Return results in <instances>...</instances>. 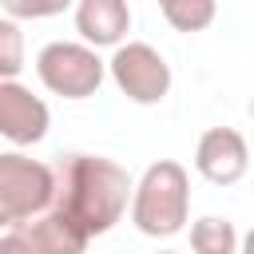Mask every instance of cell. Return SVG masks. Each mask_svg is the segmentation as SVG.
<instances>
[{
    "instance_id": "obj_1",
    "label": "cell",
    "mask_w": 254,
    "mask_h": 254,
    "mask_svg": "<svg viewBox=\"0 0 254 254\" xmlns=\"http://www.w3.org/2000/svg\"><path fill=\"white\" fill-rule=\"evenodd\" d=\"M135 179L107 155H67L56 167V210H64L87 238L107 234L131 210Z\"/></svg>"
},
{
    "instance_id": "obj_2",
    "label": "cell",
    "mask_w": 254,
    "mask_h": 254,
    "mask_svg": "<svg viewBox=\"0 0 254 254\" xmlns=\"http://www.w3.org/2000/svg\"><path fill=\"white\" fill-rule=\"evenodd\" d=\"M131 222L147 238H175L190 222V175L175 159H155L131 194Z\"/></svg>"
},
{
    "instance_id": "obj_3",
    "label": "cell",
    "mask_w": 254,
    "mask_h": 254,
    "mask_svg": "<svg viewBox=\"0 0 254 254\" xmlns=\"http://www.w3.org/2000/svg\"><path fill=\"white\" fill-rule=\"evenodd\" d=\"M56 206V171L24 151H0V230L32 222Z\"/></svg>"
},
{
    "instance_id": "obj_4",
    "label": "cell",
    "mask_w": 254,
    "mask_h": 254,
    "mask_svg": "<svg viewBox=\"0 0 254 254\" xmlns=\"http://www.w3.org/2000/svg\"><path fill=\"white\" fill-rule=\"evenodd\" d=\"M36 75L60 99H91L107 75V60L83 40H52L36 56Z\"/></svg>"
},
{
    "instance_id": "obj_5",
    "label": "cell",
    "mask_w": 254,
    "mask_h": 254,
    "mask_svg": "<svg viewBox=\"0 0 254 254\" xmlns=\"http://www.w3.org/2000/svg\"><path fill=\"white\" fill-rule=\"evenodd\" d=\"M107 75L139 107H155V103H163L171 95V64L163 60L159 48H151L143 40L119 44L111 52V60H107Z\"/></svg>"
},
{
    "instance_id": "obj_6",
    "label": "cell",
    "mask_w": 254,
    "mask_h": 254,
    "mask_svg": "<svg viewBox=\"0 0 254 254\" xmlns=\"http://www.w3.org/2000/svg\"><path fill=\"white\" fill-rule=\"evenodd\" d=\"M87 242L91 238L64 210L52 206L48 214L4 230L0 234V254H83Z\"/></svg>"
},
{
    "instance_id": "obj_7",
    "label": "cell",
    "mask_w": 254,
    "mask_h": 254,
    "mask_svg": "<svg viewBox=\"0 0 254 254\" xmlns=\"http://www.w3.org/2000/svg\"><path fill=\"white\" fill-rule=\"evenodd\" d=\"M52 127V111L32 87L20 79H0V139H8L16 151L40 143Z\"/></svg>"
},
{
    "instance_id": "obj_8",
    "label": "cell",
    "mask_w": 254,
    "mask_h": 254,
    "mask_svg": "<svg viewBox=\"0 0 254 254\" xmlns=\"http://www.w3.org/2000/svg\"><path fill=\"white\" fill-rule=\"evenodd\" d=\"M194 171L214 187H234L250 171V147L246 135L234 127H206L194 147Z\"/></svg>"
},
{
    "instance_id": "obj_9",
    "label": "cell",
    "mask_w": 254,
    "mask_h": 254,
    "mask_svg": "<svg viewBox=\"0 0 254 254\" xmlns=\"http://www.w3.org/2000/svg\"><path fill=\"white\" fill-rule=\"evenodd\" d=\"M75 32L87 48H119L131 32V4L127 0H75Z\"/></svg>"
},
{
    "instance_id": "obj_10",
    "label": "cell",
    "mask_w": 254,
    "mask_h": 254,
    "mask_svg": "<svg viewBox=\"0 0 254 254\" xmlns=\"http://www.w3.org/2000/svg\"><path fill=\"white\" fill-rule=\"evenodd\" d=\"M238 242H242V234L234 230L230 218L202 214L190 222V250L194 254H238Z\"/></svg>"
},
{
    "instance_id": "obj_11",
    "label": "cell",
    "mask_w": 254,
    "mask_h": 254,
    "mask_svg": "<svg viewBox=\"0 0 254 254\" xmlns=\"http://www.w3.org/2000/svg\"><path fill=\"white\" fill-rule=\"evenodd\" d=\"M159 12L175 32H202L214 24L218 0H159Z\"/></svg>"
},
{
    "instance_id": "obj_12",
    "label": "cell",
    "mask_w": 254,
    "mask_h": 254,
    "mask_svg": "<svg viewBox=\"0 0 254 254\" xmlns=\"http://www.w3.org/2000/svg\"><path fill=\"white\" fill-rule=\"evenodd\" d=\"M28 64V44H24V28L12 16H0V79H20Z\"/></svg>"
},
{
    "instance_id": "obj_13",
    "label": "cell",
    "mask_w": 254,
    "mask_h": 254,
    "mask_svg": "<svg viewBox=\"0 0 254 254\" xmlns=\"http://www.w3.org/2000/svg\"><path fill=\"white\" fill-rule=\"evenodd\" d=\"M0 8L12 20H48L60 16L64 8H75V0H0Z\"/></svg>"
},
{
    "instance_id": "obj_14",
    "label": "cell",
    "mask_w": 254,
    "mask_h": 254,
    "mask_svg": "<svg viewBox=\"0 0 254 254\" xmlns=\"http://www.w3.org/2000/svg\"><path fill=\"white\" fill-rule=\"evenodd\" d=\"M238 254H254V226L242 234V242H238Z\"/></svg>"
},
{
    "instance_id": "obj_15",
    "label": "cell",
    "mask_w": 254,
    "mask_h": 254,
    "mask_svg": "<svg viewBox=\"0 0 254 254\" xmlns=\"http://www.w3.org/2000/svg\"><path fill=\"white\" fill-rule=\"evenodd\" d=\"M159 254H179V250H159Z\"/></svg>"
},
{
    "instance_id": "obj_16",
    "label": "cell",
    "mask_w": 254,
    "mask_h": 254,
    "mask_svg": "<svg viewBox=\"0 0 254 254\" xmlns=\"http://www.w3.org/2000/svg\"><path fill=\"white\" fill-rule=\"evenodd\" d=\"M250 115H254V99H250Z\"/></svg>"
}]
</instances>
